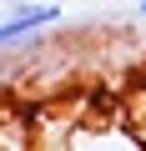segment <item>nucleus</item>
Wrapping results in <instances>:
<instances>
[{"instance_id":"nucleus-1","label":"nucleus","mask_w":146,"mask_h":151,"mask_svg":"<svg viewBox=\"0 0 146 151\" xmlns=\"http://www.w3.org/2000/svg\"><path fill=\"white\" fill-rule=\"evenodd\" d=\"M55 20H60V5H10L0 15V50L15 45V40H30L35 30H45Z\"/></svg>"},{"instance_id":"nucleus-2","label":"nucleus","mask_w":146,"mask_h":151,"mask_svg":"<svg viewBox=\"0 0 146 151\" xmlns=\"http://www.w3.org/2000/svg\"><path fill=\"white\" fill-rule=\"evenodd\" d=\"M136 10H141V15H146V0H141V5H136Z\"/></svg>"}]
</instances>
